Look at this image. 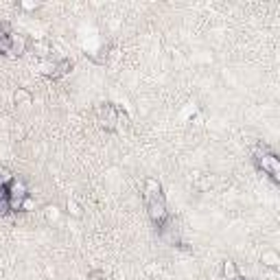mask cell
Returning <instances> with one entry per match:
<instances>
[{"mask_svg":"<svg viewBox=\"0 0 280 280\" xmlns=\"http://www.w3.org/2000/svg\"><path fill=\"white\" fill-rule=\"evenodd\" d=\"M254 162L274 184H280V175H278L280 173V160H278V156L274 153V149L270 145H265V142H259V145H256Z\"/></svg>","mask_w":280,"mask_h":280,"instance_id":"1","label":"cell"},{"mask_svg":"<svg viewBox=\"0 0 280 280\" xmlns=\"http://www.w3.org/2000/svg\"><path fill=\"white\" fill-rule=\"evenodd\" d=\"M145 208H147V215H149L151 223L162 232L169 223V210H167L164 195H158V197H147L145 195Z\"/></svg>","mask_w":280,"mask_h":280,"instance_id":"2","label":"cell"},{"mask_svg":"<svg viewBox=\"0 0 280 280\" xmlns=\"http://www.w3.org/2000/svg\"><path fill=\"white\" fill-rule=\"evenodd\" d=\"M120 114H123V109L116 107V105H112V103H101V105L96 107V118H98V123H101V127L107 129V131L116 129V123H118V116H120Z\"/></svg>","mask_w":280,"mask_h":280,"instance_id":"3","label":"cell"},{"mask_svg":"<svg viewBox=\"0 0 280 280\" xmlns=\"http://www.w3.org/2000/svg\"><path fill=\"white\" fill-rule=\"evenodd\" d=\"M73 59H59V62H55L53 66V73L48 75V79H62V77H66L73 70Z\"/></svg>","mask_w":280,"mask_h":280,"instance_id":"4","label":"cell"},{"mask_svg":"<svg viewBox=\"0 0 280 280\" xmlns=\"http://www.w3.org/2000/svg\"><path fill=\"white\" fill-rule=\"evenodd\" d=\"M261 263L265 267H270V270H278V265H280V254L276 250H265L263 252V256H261Z\"/></svg>","mask_w":280,"mask_h":280,"instance_id":"5","label":"cell"},{"mask_svg":"<svg viewBox=\"0 0 280 280\" xmlns=\"http://www.w3.org/2000/svg\"><path fill=\"white\" fill-rule=\"evenodd\" d=\"M13 103H15V105H31V103H33L31 92L26 90V88H18V90H15V94H13Z\"/></svg>","mask_w":280,"mask_h":280,"instance_id":"6","label":"cell"},{"mask_svg":"<svg viewBox=\"0 0 280 280\" xmlns=\"http://www.w3.org/2000/svg\"><path fill=\"white\" fill-rule=\"evenodd\" d=\"M145 195L147 197H158V195H162V186L158 180H153V178H147L145 180Z\"/></svg>","mask_w":280,"mask_h":280,"instance_id":"7","label":"cell"},{"mask_svg":"<svg viewBox=\"0 0 280 280\" xmlns=\"http://www.w3.org/2000/svg\"><path fill=\"white\" fill-rule=\"evenodd\" d=\"M221 276L226 278V280H232V278H237V276H239L237 263H234V261H223V265H221Z\"/></svg>","mask_w":280,"mask_h":280,"instance_id":"8","label":"cell"},{"mask_svg":"<svg viewBox=\"0 0 280 280\" xmlns=\"http://www.w3.org/2000/svg\"><path fill=\"white\" fill-rule=\"evenodd\" d=\"M26 51V42L22 35H15L13 33V46H11V55H22Z\"/></svg>","mask_w":280,"mask_h":280,"instance_id":"9","label":"cell"},{"mask_svg":"<svg viewBox=\"0 0 280 280\" xmlns=\"http://www.w3.org/2000/svg\"><path fill=\"white\" fill-rule=\"evenodd\" d=\"M66 208H68V215H73V217H84V212H81V206L77 204V201H73V199H68V204H66Z\"/></svg>","mask_w":280,"mask_h":280,"instance_id":"10","label":"cell"},{"mask_svg":"<svg viewBox=\"0 0 280 280\" xmlns=\"http://www.w3.org/2000/svg\"><path fill=\"white\" fill-rule=\"evenodd\" d=\"M59 219V208L57 206H46V221L53 223Z\"/></svg>","mask_w":280,"mask_h":280,"instance_id":"11","label":"cell"},{"mask_svg":"<svg viewBox=\"0 0 280 280\" xmlns=\"http://www.w3.org/2000/svg\"><path fill=\"white\" fill-rule=\"evenodd\" d=\"M88 280H105V274H103L101 270H94L88 274Z\"/></svg>","mask_w":280,"mask_h":280,"instance_id":"12","label":"cell"},{"mask_svg":"<svg viewBox=\"0 0 280 280\" xmlns=\"http://www.w3.org/2000/svg\"><path fill=\"white\" fill-rule=\"evenodd\" d=\"M33 206H35V204H33V199H31V195H29V197H26V199H24V201H22V210H24V212H29V210H33Z\"/></svg>","mask_w":280,"mask_h":280,"instance_id":"13","label":"cell"},{"mask_svg":"<svg viewBox=\"0 0 280 280\" xmlns=\"http://www.w3.org/2000/svg\"><path fill=\"white\" fill-rule=\"evenodd\" d=\"M20 7L22 9H37L40 4H37V2H20Z\"/></svg>","mask_w":280,"mask_h":280,"instance_id":"14","label":"cell"}]
</instances>
